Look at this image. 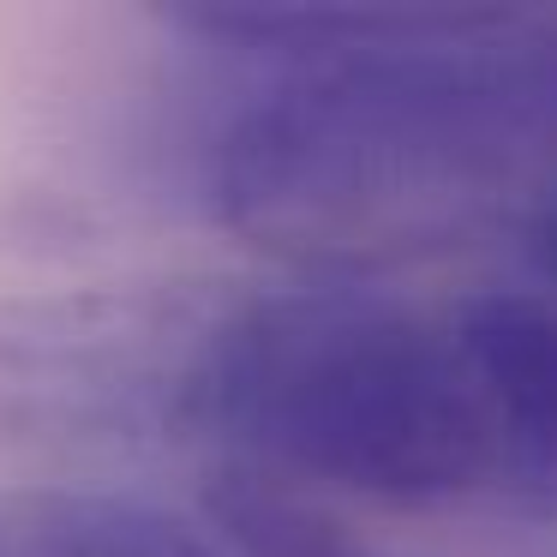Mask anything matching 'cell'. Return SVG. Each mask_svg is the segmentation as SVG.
<instances>
[{"label":"cell","instance_id":"1","mask_svg":"<svg viewBox=\"0 0 557 557\" xmlns=\"http://www.w3.org/2000/svg\"><path fill=\"white\" fill-rule=\"evenodd\" d=\"M174 25L258 66L205 150L234 240L360 276L552 205L557 7H181Z\"/></svg>","mask_w":557,"mask_h":557},{"label":"cell","instance_id":"2","mask_svg":"<svg viewBox=\"0 0 557 557\" xmlns=\"http://www.w3.org/2000/svg\"><path fill=\"white\" fill-rule=\"evenodd\" d=\"M193 432L234 468L432 509L492 497L456 318L360 282L228 300L193 377Z\"/></svg>","mask_w":557,"mask_h":557},{"label":"cell","instance_id":"3","mask_svg":"<svg viewBox=\"0 0 557 557\" xmlns=\"http://www.w3.org/2000/svg\"><path fill=\"white\" fill-rule=\"evenodd\" d=\"M222 306L145 288L0 300V456H73L193 432V377Z\"/></svg>","mask_w":557,"mask_h":557},{"label":"cell","instance_id":"4","mask_svg":"<svg viewBox=\"0 0 557 557\" xmlns=\"http://www.w3.org/2000/svg\"><path fill=\"white\" fill-rule=\"evenodd\" d=\"M449 318L480 401L492 504L557 516V300L497 288L461 300Z\"/></svg>","mask_w":557,"mask_h":557},{"label":"cell","instance_id":"5","mask_svg":"<svg viewBox=\"0 0 557 557\" xmlns=\"http://www.w3.org/2000/svg\"><path fill=\"white\" fill-rule=\"evenodd\" d=\"M7 557H222L205 533L109 492H18L0 497Z\"/></svg>","mask_w":557,"mask_h":557},{"label":"cell","instance_id":"6","mask_svg":"<svg viewBox=\"0 0 557 557\" xmlns=\"http://www.w3.org/2000/svg\"><path fill=\"white\" fill-rule=\"evenodd\" d=\"M205 516L228 557H384L372 540L330 516L318 492L222 461L205 485Z\"/></svg>","mask_w":557,"mask_h":557},{"label":"cell","instance_id":"7","mask_svg":"<svg viewBox=\"0 0 557 557\" xmlns=\"http://www.w3.org/2000/svg\"><path fill=\"white\" fill-rule=\"evenodd\" d=\"M528 240H533V258H540V270L557 282V198L528 222Z\"/></svg>","mask_w":557,"mask_h":557},{"label":"cell","instance_id":"8","mask_svg":"<svg viewBox=\"0 0 557 557\" xmlns=\"http://www.w3.org/2000/svg\"><path fill=\"white\" fill-rule=\"evenodd\" d=\"M0 557H7V552H0Z\"/></svg>","mask_w":557,"mask_h":557}]
</instances>
